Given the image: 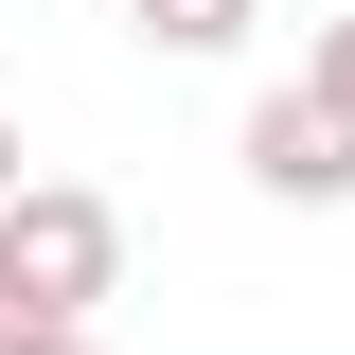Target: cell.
<instances>
[{"mask_svg": "<svg viewBox=\"0 0 355 355\" xmlns=\"http://www.w3.org/2000/svg\"><path fill=\"white\" fill-rule=\"evenodd\" d=\"M107 284H125V214H107L89 178H36V196L0 214V302L53 320V338H89V320H107Z\"/></svg>", "mask_w": 355, "mask_h": 355, "instance_id": "obj_1", "label": "cell"}, {"mask_svg": "<svg viewBox=\"0 0 355 355\" xmlns=\"http://www.w3.org/2000/svg\"><path fill=\"white\" fill-rule=\"evenodd\" d=\"M231 160H249V196H284V214H355V107H320L302 71L249 107V142H231Z\"/></svg>", "mask_w": 355, "mask_h": 355, "instance_id": "obj_2", "label": "cell"}, {"mask_svg": "<svg viewBox=\"0 0 355 355\" xmlns=\"http://www.w3.org/2000/svg\"><path fill=\"white\" fill-rule=\"evenodd\" d=\"M125 36L160 53V71H214V53H249V36H266V0H125Z\"/></svg>", "mask_w": 355, "mask_h": 355, "instance_id": "obj_3", "label": "cell"}, {"mask_svg": "<svg viewBox=\"0 0 355 355\" xmlns=\"http://www.w3.org/2000/svg\"><path fill=\"white\" fill-rule=\"evenodd\" d=\"M302 89H320V107H355V18H320V36H302Z\"/></svg>", "mask_w": 355, "mask_h": 355, "instance_id": "obj_4", "label": "cell"}, {"mask_svg": "<svg viewBox=\"0 0 355 355\" xmlns=\"http://www.w3.org/2000/svg\"><path fill=\"white\" fill-rule=\"evenodd\" d=\"M18 196H36V142H18V107H0V214H18Z\"/></svg>", "mask_w": 355, "mask_h": 355, "instance_id": "obj_5", "label": "cell"}, {"mask_svg": "<svg viewBox=\"0 0 355 355\" xmlns=\"http://www.w3.org/2000/svg\"><path fill=\"white\" fill-rule=\"evenodd\" d=\"M36 355H107V338H36Z\"/></svg>", "mask_w": 355, "mask_h": 355, "instance_id": "obj_6", "label": "cell"}]
</instances>
